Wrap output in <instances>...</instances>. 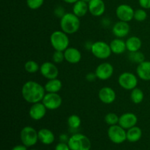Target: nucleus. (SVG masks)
Listing matches in <instances>:
<instances>
[{"mask_svg": "<svg viewBox=\"0 0 150 150\" xmlns=\"http://www.w3.org/2000/svg\"><path fill=\"white\" fill-rule=\"evenodd\" d=\"M64 2L67 3V4H75L76 1H78L79 0H63Z\"/></svg>", "mask_w": 150, "mask_h": 150, "instance_id": "58836bf2", "label": "nucleus"}, {"mask_svg": "<svg viewBox=\"0 0 150 150\" xmlns=\"http://www.w3.org/2000/svg\"><path fill=\"white\" fill-rule=\"evenodd\" d=\"M80 18L74 13H67L60 19V27L67 35H73L79 31L81 26Z\"/></svg>", "mask_w": 150, "mask_h": 150, "instance_id": "f03ea898", "label": "nucleus"}, {"mask_svg": "<svg viewBox=\"0 0 150 150\" xmlns=\"http://www.w3.org/2000/svg\"><path fill=\"white\" fill-rule=\"evenodd\" d=\"M96 79H98V78H97V76L96 74H95V73H87L86 76V81H88L89 82L95 81Z\"/></svg>", "mask_w": 150, "mask_h": 150, "instance_id": "e433bc0d", "label": "nucleus"}, {"mask_svg": "<svg viewBox=\"0 0 150 150\" xmlns=\"http://www.w3.org/2000/svg\"><path fill=\"white\" fill-rule=\"evenodd\" d=\"M82 1H85V2H86V3H89V1H91V0H82Z\"/></svg>", "mask_w": 150, "mask_h": 150, "instance_id": "ea45409f", "label": "nucleus"}, {"mask_svg": "<svg viewBox=\"0 0 150 150\" xmlns=\"http://www.w3.org/2000/svg\"><path fill=\"white\" fill-rule=\"evenodd\" d=\"M119 120L120 117L115 113H108L105 117V122L110 126L119 124Z\"/></svg>", "mask_w": 150, "mask_h": 150, "instance_id": "c756f323", "label": "nucleus"}, {"mask_svg": "<svg viewBox=\"0 0 150 150\" xmlns=\"http://www.w3.org/2000/svg\"><path fill=\"white\" fill-rule=\"evenodd\" d=\"M31 150H36V149H31Z\"/></svg>", "mask_w": 150, "mask_h": 150, "instance_id": "a19ab883", "label": "nucleus"}, {"mask_svg": "<svg viewBox=\"0 0 150 150\" xmlns=\"http://www.w3.org/2000/svg\"><path fill=\"white\" fill-rule=\"evenodd\" d=\"M110 48L112 53L115 54H122L127 50L125 41L122 38H115L110 42Z\"/></svg>", "mask_w": 150, "mask_h": 150, "instance_id": "412c9836", "label": "nucleus"}, {"mask_svg": "<svg viewBox=\"0 0 150 150\" xmlns=\"http://www.w3.org/2000/svg\"><path fill=\"white\" fill-rule=\"evenodd\" d=\"M47 108L42 102L36 103L31 105L29 111V117L35 121L42 120L44 118L47 112Z\"/></svg>", "mask_w": 150, "mask_h": 150, "instance_id": "ddd939ff", "label": "nucleus"}, {"mask_svg": "<svg viewBox=\"0 0 150 150\" xmlns=\"http://www.w3.org/2000/svg\"><path fill=\"white\" fill-rule=\"evenodd\" d=\"M26 147L27 146H26L25 145H17V146H14L12 150H27Z\"/></svg>", "mask_w": 150, "mask_h": 150, "instance_id": "4c0bfd02", "label": "nucleus"}, {"mask_svg": "<svg viewBox=\"0 0 150 150\" xmlns=\"http://www.w3.org/2000/svg\"><path fill=\"white\" fill-rule=\"evenodd\" d=\"M64 53V59L70 64H77L81 60V53L79 49L73 47H68Z\"/></svg>", "mask_w": 150, "mask_h": 150, "instance_id": "a211bd4d", "label": "nucleus"}, {"mask_svg": "<svg viewBox=\"0 0 150 150\" xmlns=\"http://www.w3.org/2000/svg\"><path fill=\"white\" fill-rule=\"evenodd\" d=\"M139 3L143 9H150V0H139Z\"/></svg>", "mask_w": 150, "mask_h": 150, "instance_id": "c9c22d12", "label": "nucleus"}, {"mask_svg": "<svg viewBox=\"0 0 150 150\" xmlns=\"http://www.w3.org/2000/svg\"><path fill=\"white\" fill-rule=\"evenodd\" d=\"M54 14L57 16V17L62 18L65 14V13H64V9L62 7H57L55 9V10H54Z\"/></svg>", "mask_w": 150, "mask_h": 150, "instance_id": "72a5a7b5", "label": "nucleus"}, {"mask_svg": "<svg viewBox=\"0 0 150 150\" xmlns=\"http://www.w3.org/2000/svg\"><path fill=\"white\" fill-rule=\"evenodd\" d=\"M45 91L46 92L49 93H58L61 89L62 88V83L61 81L58 79H54L48 80L45 86Z\"/></svg>", "mask_w": 150, "mask_h": 150, "instance_id": "b1692460", "label": "nucleus"}, {"mask_svg": "<svg viewBox=\"0 0 150 150\" xmlns=\"http://www.w3.org/2000/svg\"><path fill=\"white\" fill-rule=\"evenodd\" d=\"M95 74L97 78L101 81L109 79L114 73V67L109 62H104L100 64L95 69Z\"/></svg>", "mask_w": 150, "mask_h": 150, "instance_id": "f8f14e48", "label": "nucleus"}, {"mask_svg": "<svg viewBox=\"0 0 150 150\" xmlns=\"http://www.w3.org/2000/svg\"><path fill=\"white\" fill-rule=\"evenodd\" d=\"M98 98L104 104H111L115 101L117 95L112 88L109 86H104L100 89L98 92Z\"/></svg>", "mask_w": 150, "mask_h": 150, "instance_id": "2eb2a0df", "label": "nucleus"}, {"mask_svg": "<svg viewBox=\"0 0 150 150\" xmlns=\"http://www.w3.org/2000/svg\"><path fill=\"white\" fill-rule=\"evenodd\" d=\"M130 28L128 22L119 21L112 27V32L114 36L118 38H123L127 36L130 32Z\"/></svg>", "mask_w": 150, "mask_h": 150, "instance_id": "dca6fc26", "label": "nucleus"}, {"mask_svg": "<svg viewBox=\"0 0 150 150\" xmlns=\"http://www.w3.org/2000/svg\"><path fill=\"white\" fill-rule=\"evenodd\" d=\"M89 12L95 17L103 16L105 13V4L103 0H91L88 3Z\"/></svg>", "mask_w": 150, "mask_h": 150, "instance_id": "f3484780", "label": "nucleus"}, {"mask_svg": "<svg viewBox=\"0 0 150 150\" xmlns=\"http://www.w3.org/2000/svg\"><path fill=\"white\" fill-rule=\"evenodd\" d=\"M88 11H89L88 3L82 0H79L75 4H73V13L79 18H82L86 16Z\"/></svg>", "mask_w": 150, "mask_h": 150, "instance_id": "4be33fe9", "label": "nucleus"}, {"mask_svg": "<svg viewBox=\"0 0 150 150\" xmlns=\"http://www.w3.org/2000/svg\"><path fill=\"white\" fill-rule=\"evenodd\" d=\"M138 76L143 81H150V61H144L136 68Z\"/></svg>", "mask_w": 150, "mask_h": 150, "instance_id": "6ab92c4d", "label": "nucleus"}, {"mask_svg": "<svg viewBox=\"0 0 150 150\" xmlns=\"http://www.w3.org/2000/svg\"><path fill=\"white\" fill-rule=\"evenodd\" d=\"M147 18V13L144 9H138L135 10L134 13V19L136 21L142 22L144 21Z\"/></svg>", "mask_w": 150, "mask_h": 150, "instance_id": "7c9ffc66", "label": "nucleus"}, {"mask_svg": "<svg viewBox=\"0 0 150 150\" xmlns=\"http://www.w3.org/2000/svg\"><path fill=\"white\" fill-rule=\"evenodd\" d=\"M48 110H57L59 108L62 103V97L58 93H49L47 92L42 100Z\"/></svg>", "mask_w": 150, "mask_h": 150, "instance_id": "1a4fd4ad", "label": "nucleus"}, {"mask_svg": "<svg viewBox=\"0 0 150 150\" xmlns=\"http://www.w3.org/2000/svg\"><path fill=\"white\" fill-rule=\"evenodd\" d=\"M120 86L126 90H133L138 85V79L135 74L130 72H125L119 76Z\"/></svg>", "mask_w": 150, "mask_h": 150, "instance_id": "6e6552de", "label": "nucleus"}, {"mask_svg": "<svg viewBox=\"0 0 150 150\" xmlns=\"http://www.w3.org/2000/svg\"><path fill=\"white\" fill-rule=\"evenodd\" d=\"M21 140L23 144L27 147L34 146L39 140L38 132L31 126L24 127L21 131Z\"/></svg>", "mask_w": 150, "mask_h": 150, "instance_id": "423d86ee", "label": "nucleus"}, {"mask_svg": "<svg viewBox=\"0 0 150 150\" xmlns=\"http://www.w3.org/2000/svg\"><path fill=\"white\" fill-rule=\"evenodd\" d=\"M45 92V87L35 81H26L21 88L23 100L31 104L42 102Z\"/></svg>", "mask_w": 150, "mask_h": 150, "instance_id": "f257e3e1", "label": "nucleus"}, {"mask_svg": "<svg viewBox=\"0 0 150 150\" xmlns=\"http://www.w3.org/2000/svg\"><path fill=\"white\" fill-rule=\"evenodd\" d=\"M129 59L134 63H137L138 64L145 61L144 54L140 51H135V52H130L129 54Z\"/></svg>", "mask_w": 150, "mask_h": 150, "instance_id": "cd10ccee", "label": "nucleus"}, {"mask_svg": "<svg viewBox=\"0 0 150 150\" xmlns=\"http://www.w3.org/2000/svg\"><path fill=\"white\" fill-rule=\"evenodd\" d=\"M55 150H70V149L68 144L64 143V142H62V143H59L58 144H57Z\"/></svg>", "mask_w": 150, "mask_h": 150, "instance_id": "f704fd0d", "label": "nucleus"}, {"mask_svg": "<svg viewBox=\"0 0 150 150\" xmlns=\"http://www.w3.org/2000/svg\"><path fill=\"white\" fill-rule=\"evenodd\" d=\"M40 66L35 61L33 60H29L26 62L24 64V69L27 73H35L40 70Z\"/></svg>", "mask_w": 150, "mask_h": 150, "instance_id": "c85d7f7f", "label": "nucleus"}, {"mask_svg": "<svg viewBox=\"0 0 150 150\" xmlns=\"http://www.w3.org/2000/svg\"><path fill=\"white\" fill-rule=\"evenodd\" d=\"M44 0H26V4L31 10L39 9L43 4Z\"/></svg>", "mask_w": 150, "mask_h": 150, "instance_id": "473e14b6", "label": "nucleus"}, {"mask_svg": "<svg viewBox=\"0 0 150 150\" xmlns=\"http://www.w3.org/2000/svg\"><path fill=\"white\" fill-rule=\"evenodd\" d=\"M70 150H90L91 142L87 136L81 133L73 135L67 142Z\"/></svg>", "mask_w": 150, "mask_h": 150, "instance_id": "20e7f679", "label": "nucleus"}, {"mask_svg": "<svg viewBox=\"0 0 150 150\" xmlns=\"http://www.w3.org/2000/svg\"><path fill=\"white\" fill-rule=\"evenodd\" d=\"M135 10L133 7L126 4H120L116 10V15L120 21L129 22L134 18Z\"/></svg>", "mask_w": 150, "mask_h": 150, "instance_id": "9b49d317", "label": "nucleus"}, {"mask_svg": "<svg viewBox=\"0 0 150 150\" xmlns=\"http://www.w3.org/2000/svg\"><path fill=\"white\" fill-rule=\"evenodd\" d=\"M67 125L71 129H78L81 125V120L76 114L70 116L67 119Z\"/></svg>", "mask_w": 150, "mask_h": 150, "instance_id": "bb28decb", "label": "nucleus"}, {"mask_svg": "<svg viewBox=\"0 0 150 150\" xmlns=\"http://www.w3.org/2000/svg\"><path fill=\"white\" fill-rule=\"evenodd\" d=\"M38 139L43 144H51L55 140V136L51 130L47 128H42L38 131Z\"/></svg>", "mask_w": 150, "mask_h": 150, "instance_id": "aec40b11", "label": "nucleus"}, {"mask_svg": "<svg viewBox=\"0 0 150 150\" xmlns=\"http://www.w3.org/2000/svg\"><path fill=\"white\" fill-rule=\"evenodd\" d=\"M50 42L55 51H64L70 45L68 35L65 32L61 31H55L50 36Z\"/></svg>", "mask_w": 150, "mask_h": 150, "instance_id": "7ed1b4c3", "label": "nucleus"}, {"mask_svg": "<svg viewBox=\"0 0 150 150\" xmlns=\"http://www.w3.org/2000/svg\"><path fill=\"white\" fill-rule=\"evenodd\" d=\"M138 122V117L133 113H125L120 117L119 125L125 130L131 128L136 125Z\"/></svg>", "mask_w": 150, "mask_h": 150, "instance_id": "4468645a", "label": "nucleus"}, {"mask_svg": "<svg viewBox=\"0 0 150 150\" xmlns=\"http://www.w3.org/2000/svg\"><path fill=\"white\" fill-rule=\"evenodd\" d=\"M40 74L48 80L57 79L59 76V69L55 64L51 62H45L41 64L40 67Z\"/></svg>", "mask_w": 150, "mask_h": 150, "instance_id": "9d476101", "label": "nucleus"}, {"mask_svg": "<svg viewBox=\"0 0 150 150\" xmlns=\"http://www.w3.org/2000/svg\"><path fill=\"white\" fill-rule=\"evenodd\" d=\"M90 51L94 57L99 59H106L112 53L109 44L103 41H97L92 43Z\"/></svg>", "mask_w": 150, "mask_h": 150, "instance_id": "39448f33", "label": "nucleus"}, {"mask_svg": "<svg viewBox=\"0 0 150 150\" xmlns=\"http://www.w3.org/2000/svg\"><path fill=\"white\" fill-rule=\"evenodd\" d=\"M52 60L53 62L55 64H60L62 62L64 59V51H55L52 55Z\"/></svg>", "mask_w": 150, "mask_h": 150, "instance_id": "2f4dec72", "label": "nucleus"}, {"mask_svg": "<svg viewBox=\"0 0 150 150\" xmlns=\"http://www.w3.org/2000/svg\"><path fill=\"white\" fill-rule=\"evenodd\" d=\"M142 136V130L140 127L137 126L131 127L128 129L127 131V140L130 142L134 143V142H139Z\"/></svg>", "mask_w": 150, "mask_h": 150, "instance_id": "393cba45", "label": "nucleus"}, {"mask_svg": "<svg viewBox=\"0 0 150 150\" xmlns=\"http://www.w3.org/2000/svg\"><path fill=\"white\" fill-rule=\"evenodd\" d=\"M108 136L110 140L114 144H120L127 140V132L125 129L120 125L110 126L108 130Z\"/></svg>", "mask_w": 150, "mask_h": 150, "instance_id": "0eeeda50", "label": "nucleus"}, {"mask_svg": "<svg viewBox=\"0 0 150 150\" xmlns=\"http://www.w3.org/2000/svg\"><path fill=\"white\" fill-rule=\"evenodd\" d=\"M126 42V47L127 50L130 52H135V51H140L142 45V40L136 36H132L129 38Z\"/></svg>", "mask_w": 150, "mask_h": 150, "instance_id": "5701e85b", "label": "nucleus"}, {"mask_svg": "<svg viewBox=\"0 0 150 150\" xmlns=\"http://www.w3.org/2000/svg\"><path fill=\"white\" fill-rule=\"evenodd\" d=\"M144 98V95L143 91L139 88H135L133 90H131L130 93V99L132 102L134 104H139L143 101Z\"/></svg>", "mask_w": 150, "mask_h": 150, "instance_id": "a878e982", "label": "nucleus"}]
</instances>
